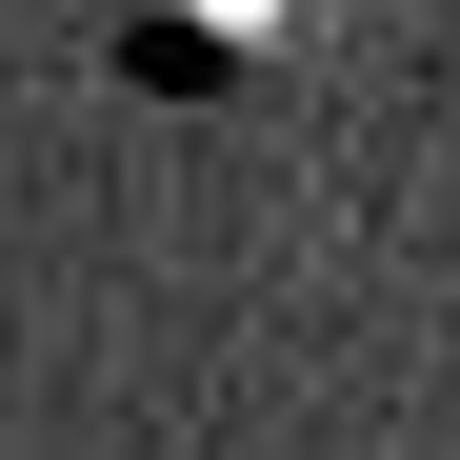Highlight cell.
Segmentation results:
<instances>
[{
	"instance_id": "cell-1",
	"label": "cell",
	"mask_w": 460,
	"mask_h": 460,
	"mask_svg": "<svg viewBox=\"0 0 460 460\" xmlns=\"http://www.w3.org/2000/svg\"><path fill=\"white\" fill-rule=\"evenodd\" d=\"M300 40H321V0H140V21H120V81L140 101H261Z\"/></svg>"
}]
</instances>
